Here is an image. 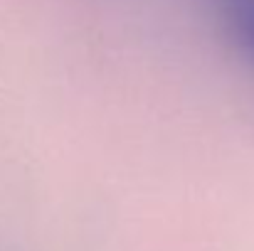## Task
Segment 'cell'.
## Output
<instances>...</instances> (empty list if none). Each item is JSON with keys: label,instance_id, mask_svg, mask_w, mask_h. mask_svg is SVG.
Segmentation results:
<instances>
[{"label": "cell", "instance_id": "cell-1", "mask_svg": "<svg viewBox=\"0 0 254 251\" xmlns=\"http://www.w3.org/2000/svg\"><path fill=\"white\" fill-rule=\"evenodd\" d=\"M222 10L232 42L254 67V0H222Z\"/></svg>", "mask_w": 254, "mask_h": 251}]
</instances>
